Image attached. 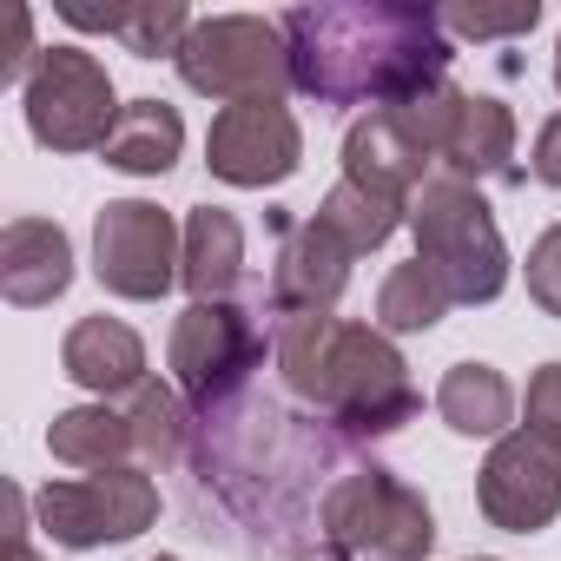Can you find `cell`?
Here are the masks:
<instances>
[{
    "label": "cell",
    "instance_id": "7c38bea8",
    "mask_svg": "<svg viewBox=\"0 0 561 561\" xmlns=\"http://www.w3.org/2000/svg\"><path fill=\"white\" fill-rule=\"evenodd\" d=\"M476 502H482L489 528H502V535H541L561 515V449L515 423L489 449V462L476 476Z\"/></svg>",
    "mask_w": 561,
    "mask_h": 561
},
{
    "label": "cell",
    "instance_id": "7402d4cb",
    "mask_svg": "<svg viewBox=\"0 0 561 561\" xmlns=\"http://www.w3.org/2000/svg\"><path fill=\"white\" fill-rule=\"evenodd\" d=\"M357 257L364 251H377V244H390L397 238V225L410 218V205L403 198H383V192H364V185H331V198H324V211H318Z\"/></svg>",
    "mask_w": 561,
    "mask_h": 561
},
{
    "label": "cell",
    "instance_id": "2e32d148",
    "mask_svg": "<svg viewBox=\"0 0 561 561\" xmlns=\"http://www.w3.org/2000/svg\"><path fill=\"white\" fill-rule=\"evenodd\" d=\"M60 370L80 383V390H93L100 403L106 397H133L139 383H146V344H139V331L133 324H119V318H80L73 331H67V344H60Z\"/></svg>",
    "mask_w": 561,
    "mask_h": 561
},
{
    "label": "cell",
    "instance_id": "3957f363",
    "mask_svg": "<svg viewBox=\"0 0 561 561\" xmlns=\"http://www.w3.org/2000/svg\"><path fill=\"white\" fill-rule=\"evenodd\" d=\"M410 231H416V257L443 277V291L456 305H495L508 291V244L495 231L489 198L469 179H423L410 198Z\"/></svg>",
    "mask_w": 561,
    "mask_h": 561
},
{
    "label": "cell",
    "instance_id": "484cf974",
    "mask_svg": "<svg viewBox=\"0 0 561 561\" xmlns=\"http://www.w3.org/2000/svg\"><path fill=\"white\" fill-rule=\"evenodd\" d=\"M528 298L541 305V318H561V225L528 244Z\"/></svg>",
    "mask_w": 561,
    "mask_h": 561
},
{
    "label": "cell",
    "instance_id": "8fae6325",
    "mask_svg": "<svg viewBox=\"0 0 561 561\" xmlns=\"http://www.w3.org/2000/svg\"><path fill=\"white\" fill-rule=\"evenodd\" d=\"M205 165H211V179L244 185V192L285 185L305 165V133H298V119H291L285 100H244V106H225L211 119Z\"/></svg>",
    "mask_w": 561,
    "mask_h": 561
},
{
    "label": "cell",
    "instance_id": "4fadbf2b",
    "mask_svg": "<svg viewBox=\"0 0 561 561\" xmlns=\"http://www.w3.org/2000/svg\"><path fill=\"white\" fill-rule=\"evenodd\" d=\"M351 264L357 251L324 225V218H305L285 231V251H277V271H271V318H291V311H331L351 285Z\"/></svg>",
    "mask_w": 561,
    "mask_h": 561
},
{
    "label": "cell",
    "instance_id": "e0dca14e",
    "mask_svg": "<svg viewBox=\"0 0 561 561\" xmlns=\"http://www.w3.org/2000/svg\"><path fill=\"white\" fill-rule=\"evenodd\" d=\"M179 285L192 291V305H231V291L244 285V225L225 205H198L185 218Z\"/></svg>",
    "mask_w": 561,
    "mask_h": 561
},
{
    "label": "cell",
    "instance_id": "7a4b0ae2",
    "mask_svg": "<svg viewBox=\"0 0 561 561\" xmlns=\"http://www.w3.org/2000/svg\"><path fill=\"white\" fill-rule=\"evenodd\" d=\"M271 357L285 370L291 397H305L344 436H397L423 410L403 351L377 324H344L331 311H291V318H271Z\"/></svg>",
    "mask_w": 561,
    "mask_h": 561
},
{
    "label": "cell",
    "instance_id": "1f68e13d",
    "mask_svg": "<svg viewBox=\"0 0 561 561\" xmlns=\"http://www.w3.org/2000/svg\"><path fill=\"white\" fill-rule=\"evenodd\" d=\"M152 561H179V554H152Z\"/></svg>",
    "mask_w": 561,
    "mask_h": 561
},
{
    "label": "cell",
    "instance_id": "d4e9b609",
    "mask_svg": "<svg viewBox=\"0 0 561 561\" xmlns=\"http://www.w3.org/2000/svg\"><path fill=\"white\" fill-rule=\"evenodd\" d=\"M541 21L535 0H522V8H443V34L456 41H515Z\"/></svg>",
    "mask_w": 561,
    "mask_h": 561
},
{
    "label": "cell",
    "instance_id": "5bb4252c",
    "mask_svg": "<svg viewBox=\"0 0 561 561\" xmlns=\"http://www.w3.org/2000/svg\"><path fill=\"white\" fill-rule=\"evenodd\" d=\"M443 172L449 179H495V185H522V165H515V113L489 93H456V113L443 126Z\"/></svg>",
    "mask_w": 561,
    "mask_h": 561
},
{
    "label": "cell",
    "instance_id": "9a60e30c",
    "mask_svg": "<svg viewBox=\"0 0 561 561\" xmlns=\"http://www.w3.org/2000/svg\"><path fill=\"white\" fill-rule=\"evenodd\" d=\"M73 285V244L54 218H14L0 231V298L41 311L54 298H67Z\"/></svg>",
    "mask_w": 561,
    "mask_h": 561
},
{
    "label": "cell",
    "instance_id": "d6a6232c",
    "mask_svg": "<svg viewBox=\"0 0 561 561\" xmlns=\"http://www.w3.org/2000/svg\"><path fill=\"white\" fill-rule=\"evenodd\" d=\"M476 561H495V554H476Z\"/></svg>",
    "mask_w": 561,
    "mask_h": 561
},
{
    "label": "cell",
    "instance_id": "30bf717a",
    "mask_svg": "<svg viewBox=\"0 0 561 561\" xmlns=\"http://www.w3.org/2000/svg\"><path fill=\"white\" fill-rule=\"evenodd\" d=\"M172 383L185 403H198L205 416L244 390V377L264 364V331L238 311V305H185V318L172 324Z\"/></svg>",
    "mask_w": 561,
    "mask_h": 561
},
{
    "label": "cell",
    "instance_id": "d6986e66",
    "mask_svg": "<svg viewBox=\"0 0 561 561\" xmlns=\"http://www.w3.org/2000/svg\"><path fill=\"white\" fill-rule=\"evenodd\" d=\"M436 416L456 436H495L502 443L508 423H515V390H508V377L495 364H456L436 383Z\"/></svg>",
    "mask_w": 561,
    "mask_h": 561
},
{
    "label": "cell",
    "instance_id": "ac0fdd59",
    "mask_svg": "<svg viewBox=\"0 0 561 561\" xmlns=\"http://www.w3.org/2000/svg\"><path fill=\"white\" fill-rule=\"evenodd\" d=\"M179 152H185L179 106H165V100H126V113H119V126L106 139V165L133 172V179H159V172L179 165Z\"/></svg>",
    "mask_w": 561,
    "mask_h": 561
},
{
    "label": "cell",
    "instance_id": "4316f807",
    "mask_svg": "<svg viewBox=\"0 0 561 561\" xmlns=\"http://www.w3.org/2000/svg\"><path fill=\"white\" fill-rule=\"evenodd\" d=\"M522 430H535L541 443H554V449H561V364H541V370L528 377Z\"/></svg>",
    "mask_w": 561,
    "mask_h": 561
},
{
    "label": "cell",
    "instance_id": "44dd1931",
    "mask_svg": "<svg viewBox=\"0 0 561 561\" xmlns=\"http://www.w3.org/2000/svg\"><path fill=\"white\" fill-rule=\"evenodd\" d=\"M449 291H443V277L423 264V257H410V264H397L390 277H383V291H377V331L383 337H410V331H436L443 318H449Z\"/></svg>",
    "mask_w": 561,
    "mask_h": 561
},
{
    "label": "cell",
    "instance_id": "4dcf8cb0",
    "mask_svg": "<svg viewBox=\"0 0 561 561\" xmlns=\"http://www.w3.org/2000/svg\"><path fill=\"white\" fill-rule=\"evenodd\" d=\"M554 93H561V41H554Z\"/></svg>",
    "mask_w": 561,
    "mask_h": 561
},
{
    "label": "cell",
    "instance_id": "277c9868",
    "mask_svg": "<svg viewBox=\"0 0 561 561\" xmlns=\"http://www.w3.org/2000/svg\"><path fill=\"white\" fill-rule=\"evenodd\" d=\"M318 535L331 541L337 561H430L436 515L410 482H397L390 469L370 462V469H351L324 489Z\"/></svg>",
    "mask_w": 561,
    "mask_h": 561
},
{
    "label": "cell",
    "instance_id": "603a6c76",
    "mask_svg": "<svg viewBox=\"0 0 561 561\" xmlns=\"http://www.w3.org/2000/svg\"><path fill=\"white\" fill-rule=\"evenodd\" d=\"M126 423H133V456H146L152 469H172L179 462V449H185V397H179V383L146 377L133 390Z\"/></svg>",
    "mask_w": 561,
    "mask_h": 561
},
{
    "label": "cell",
    "instance_id": "f1b7e54d",
    "mask_svg": "<svg viewBox=\"0 0 561 561\" xmlns=\"http://www.w3.org/2000/svg\"><path fill=\"white\" fill-rule=\"evenodd\" d=\"M528 172H535L541 185H561V113H554V119H541L535 152H528Z\"/></svg>",
    "mask_w": 561,
    "mask_h": 561
},
{
    "label": "cell",
    "instance_id": "5b68a950",
    "mask_svg": "<svg viewBox=\"0 0 561 561\" xmlns=\"http://www.w3.org/2000/svg\"><path fill=\"white\" fill-rule=\"evenodd\" d=\"M456 93L462 87H430L403 106H377L364 113L351 133H344V179L364 185V192H383V198H416V185L430 179V159L443 152V126L456 113Z\"/></svg>",
    "mask_w": 561,
    "mask_h": 561
},
{
    "label": "cell",
    "instance_id": "ffe728a7",
    "mask_svg": "<svg viewBox=\"0 0 561 561\" xmlns=\"http://www.w3.org/2000/svg\"><path fill=\"white\" fill-rule=\"evenodd\" d=\"M47 449L67 469H119L133 456V423L113 403H80L47 423Z\"/></svg>",
    "mask_w": 561,
    "mask_h": 561
},
{
    "label": "cell",
    "instance_id": "f546056e",
    "mask_svg": "<svg viewBox=\"0 0 561 561\" xmlns=\"http://www.w3.org/2000/svg\"><path fill=\"white\" fill-rule=\"evenodd\" d=\"M8 561H41L27 541V495L21 489H8Z\"/></svg>",
    "mask_w": 561,
    "mask_h": 561
},
{
    "label": "cell",
    "instance_id": "8992f818",
    "mask_svg": "<svg viewBox=\"0 0 561 561\" xmlns=\"http://www.w3.org/2000/svg\"><path fill=\"white\" fill-rule=\"evenodd\" d=\"M172 67H179V80L192 93L225 100V106L285 100V87H291L285 34H277V21H257V14H211V21H198Z\"/></svg>",
    "mask_w": 561,
    "mask_h": 561
},
{
    "label": "cell",
    "instance_id": "cb8c5ba5",
    "mask_svg": "<svg viewBox=\"0 0 561 561\" xmlns=\"http://www.w3.org/2000/svg\"><path fill=\"white\" fill-rule=\"evenodd\" d=\"M192 8L185 0H133V14H126V27H119V41H126V54H139V60H179V47L192 41Z\"/></svg>",
    "mask_w": 561,
    "mask_h": 561
},
{
    "label": "cell",
    "instance_id": "52a82bcc",
    "mask_svg": "<svg viewBox=\"0 0 561 561\" xmlns=\"http://www.w3.org/2000/svg\"><path fill=\"white\" fill-rule=\"evenodd\" d=\"M21 106H27V133L47 152H106V139L126 113L113 100L106 67L80 47H47L21 87Z\"/></svg>",
    "mask_w": 561,
    "mask_h": 561
},
{
    "label": "cell",
    "instance_id": "83f0119b",
    "mask_svg": "<svg viewBox=\"0 0 561 561\" xmlns=\"http://www.w3.org/2000/svg\"><path fill=\"white\" fill-rule=\"evenodd\" d=\"M41 54H47V47H34V14L14 8V14H8V54H0V80H8V87L21 80V87H27V73L41 67Z\"/></svg>",
    "mask_w": 561,
    "mask_h": 561
},
{
    "label": "cell",
    "instance_id": "9c48e42d",
    "mask_svg": "<svg viewBox=\"0 0 561 561\" xmlns=\"http://www.w3.org/2000/svg\"><path fill=\"white\" fill-rule=\"evenodd\" d=\"M179 257H185V231L152 198H113L93 218V277L113 298L133 305L165 298L179 285Z\"/></svg>",
    "mask_w": 561,
    "mask_h": 561
},
{
    "label": "cell",
    "instance_id": "ba28073f",
    "mask_svg": "<svg viewBox=\"0 0 561 561\" xmlns=\"http://www.w3.org/2000/svg\"><path fill=\"white\" fill-rule=\"evenodd\" d=\"M34 508L60 548H106V541H133L159 522V482L146 469L119 462V469H93L73 482H47L34 495Z\"/></svg>",
    "mask_w": 561,
    "mask_h": 561
},
{
    "label": "cell",
    "instance_id": "6da1fadb",
    "mask_svg": "<svg viewBox=\"0 0 561 561\" xmlns=\"http://www.w3.org/2000/svg\"><path fill=\"white\" fill-rule=\"evenodd\" d=\"M277 34L291 54V87L318 106L377 113L449 80V34L436 8H397V0L291 8Z\"/></svg>",
    "mask_w": 561,
    "mask_h": 561
}]
</instances>
